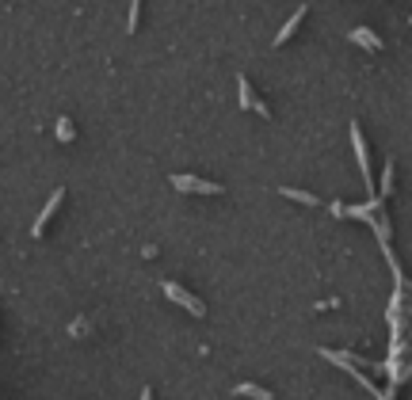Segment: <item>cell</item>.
I'll return each instance as SVG.
<instances>
[{"label":"cell","mask_w":412,"mask_h":400,"mask_svg":"<svg viewBox=\"0 0 412 400\" xmlns=\"http://www.w3.org/2000/svg\"><path fill=\"white\" fill-rule=\"evenodd\" d=\"M172 187L176 191H187V195H222V183L214 180H198V176H172Z\"/></svg>","instance_id":"6da1fadb"},{"label":"cell","mask_w":412,"mask_h":400,"mask_svg":"<svg viewBox=\"0 0 412 400\" xmlns=\"http://www.w3.org/2000/svg\"><path fill=\"white\" fill-rule=\"evenodd\" d=\"M165 294L172 297L176 305H183V309H187L191 317H203V313H206V309H203V302H198V297H191L187 290H183V286H176V282H165Z\"/></svg>","instance_id":"7a4b0ae2"},{"label":"cell","mask_w":412,"mask_h":400,"mask_svg":"<svg viewBox=\"0 0 412 400\" xmlns=\"http://www.w3.org/2000/svg\"><path fill=\"white\" fill-rule=\"evenodd\" d=\"M351 145H355V156H359L363 180H371V156H367V141H363V130H359V126H351Z\"/></svg>","instance_id":"3957f363"},{"label":"cell","mask_w":412,"mask_h":400,"mask_svg":"<svg viewBox=\"0 0 412 400\" xmlns=\"http://www.w3.org/2000/svg\"><path fill=\"white\" fill-rule=\"evenodd\" d=\"M61 198H65V191H54V195H50V202L46 206H42V213H39V221H34V229H31V233H34V237H42V229H46V221L50 218H54V210H58V206H61Z\"/></svg>","instance_id":"277c9868"},{"label":"cell","mask_w":412,"mask_h":400,"mask_svg":"<svg viewBox=\"0 0 412 400\" xmlns=\"http://www.w3.org/2000/svg\"><path fill=\"white\" fill-rule=\"evenodd\" d=\"M347 39H351V42H355V46H363V50H371V54H378V50H382V39H378V34H374V31H371V27H355V31H351V34H347Z\"/></svg>","instance_id":"5b68a950"},{"label":"cell","mask_w":412,"mask_h":400,"mask_svg":"<svg viewBox=\"0 0 412 400\" xmlns=\"http://www.w3.org/2000/svg\"><path fill=\"white\" fill-rule=\"evenodd\" d=\"M302 19H305V4H298V8H294V16H290L287 23H282V31L275 34V46H282V42H290V39H294V31H298V23H302Z\"/></svg>","instance_id":"8992f818"},{"label":"cell","mask_w":412,"mask_h":400,"mask_svg":"<svg viewBox=\"0 0 412 400\" xmlns=\"http://www.w3.org/2000/svg\"><path fill=\"white\" fill-rule=\"evenodd\" d=\"M237 92H240V107H245V111H256V103H260V99L252 96V84H248V76H237Z\"/></svg>","instance_id":"52a82bcc"},{"label":"cell","mask_w":412,"mask_h":400,"mask_svg":"<svg viewBox=\"0 0 412 400\" xmlns=\"http://www.w3.org/2000/svg\"><path fill=\"white\" fill-rule=\"evenodd\" d=\"M237 397H252V400H275L271 392L264 389V385H252V381H245V385H237Z\"/></svg>","instance_id":"ba28073f"},{"label":"cell","mask_w":412,"mask_h":400,"mask_svg":"<svg viewBox=\"0 0 412 400\" xmlns=\"http://www.w3.org/2000/svg\"><path fill=\"white\" fill-rule=\"evenodd\" d=\"M282 198H294V202H302V206H321V198H317V195H309V191H294V187H282Z\"/></svg>","instance_id":"9c48e42d"},{"label":"cell","mask_w":412,"mask_h":400,"mask_svg":"<svg viewBox=\"0 0 412 400\" xmlns=\"http://www.w3.org/2000/svg\"><path fill=\"white\" fill-rule=\"evenodd\" d=\"M389 191H393V160H386V168H382V187H378V198H386Z\"/></svg>","instance_id":"30bf717a"},{"label":"cell","mask_w":412,"mask_h":400,"mask_svg":"<svg viewBox=\"0 0 412 400\" xmlns=\"http://www.w3.org/2000/svg\"><path fill=\"white\" fill-rule=\"evenodd\" d=\"M58 138L61 141H73V123H69V118H58Z\"/></svg>","instance_id":"8fae6325"},{"label":"cell","mask_w":412,"mask_h":400,"mask_svg":"<svg viewBox=\"0 0 412 400\" xmlns=\"http://www.w3.org/2000/svg\"><path fill=\"white\" fill-rule=\"evenodd\" d=\"M138 12H141V0H134V4H130V31L138 27Z\"/></svg>","instance_id":"7c38bea8"},{"label":"cell","mask_w":412,"mask_h":400,"mask_svg":"<svg viewBox=\"0 0 412 400\" xmlns=\"http://www.w3.org/2000/svg\"><path fill=\"white\" fill-rule=\"evenodd\" d=\"M141 400H153V389H141Z\"/></svg>","instance_id":"4fadbf2b"},{"label":"cell","mask_w":412,"mask_h":400,"mask_svg":"<svg viewBox=\"0 0 412 400\" xmlns=\"http://www.w3.org/2000/svg\"><path fill=\"white\" fill-rule=\"evenodd\" d=\"M409 23H412V16H409Z\"/></svg>","instance_id":"5bb4252c"}]
</instances>
